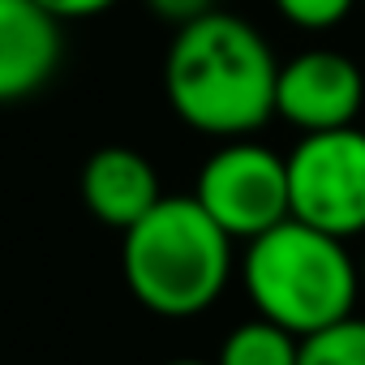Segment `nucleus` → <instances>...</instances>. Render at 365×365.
Instances as JSON below:
<instances>
[{
	"label": "nucleus",
	"mask_w": 365,
	"mask_h": 365,
	"mask_svg": "<svg viewBox=\"0 0 365 365\" xmlns=\"http://www.w3.org/2000/svg\"><path fill=\"white\" fill-rule=\"evenodd\" d=\"M35 5H43L56 22H82V18L108 14L112 5H120V0H35Z\"/></svg>",
	"instance_id": "13"
},
{
	"label": "nucleus",
	"mask_w": 365,
	"mask_h": 365,
	"mask_svg": "<svg viewBox=\"0 0 365 365\" xmlns=\"http://www.w3.org/2000/svg\"><path fill=\"white\" fill-rule=\"evenodd\" d=\"M292 220L314 224L339 241L365 237V129L301 133L288 150Z\"/></svg>",
	"instance_id": "5"
},
{
	"label": "nucleus",
	"mask_w": 365,
	"mask_h": 365,
	"mask_svg": "<svg viewBox=\"0 0 365 365\" xmlns=\"http://www.w3.org/2000/svg\"><path fill=\"white\" fill-rule=\"evenodd\" d=\"M365 112V65L335 48H305L279 65L275 116L297 133L356 125Z\"/></svg>",
	"instance_id": "6"
},
{
	"label": "nucleus",
	"mask_w": 365,
	"mask_h": 365,
	"mask_svg": "<svg viewBox=\"0 0 365 365\" xmlns=\"http://www.w3.org/2000/svg\"><path fill=\"white\" fill-rule=\"evenodd\" d=\"M61 26L35 0H0V103H22L52 82L65 56Z\"/></svg>",
	"instance_id": "7"
},
{
	"label": "nucleus",
	"mask_w": 365,
	"mask_h": 365,
	"mask_svg": "<svg viewBox=\"0 0 365 365\" xmlns=\"http://www.w3.org/2000/svg\"><path fill=\"white\" fill-rule=\"evenodd\" d=\"M356 267H361V297H365V245H361V254H356Z\"/></svg>",
	"instance_id": "15"
},
{
	"label": "nucleus",
	"mask_w": 365,
	"mask_h": 365,
	"mask_svg": "<svg viewBox=\"0 0 365 365\" xmlns=\"http://www.w3.org/2000/svg\"><path fill=\"white\" fill-rule=\"evenodd\" d=\"M279 61L262 31L237 14L211 9L185 26L163 56V95L194 133L232 142L254 138L275 116Z\"/></svg>",
	"instance_id": "1"
},
{
	"label": "nucleus",
	"mask_w": 365,
	"mask_h": 365,
	"mask_svg": "<svg viewBox=\"0 0 365 365\" xmlns=\"http://www.w3.org/2000/svg\"><path fill=\"white\" fill-rule=\"evenodd\" d=\"M78 190H82V207L116 232H129L163 198L155 163L133 146H99L82 163Z\"/></svg>",
	"instance_id": "8"
},
{
	"label": "nucleus",
	"mask_w": 365,
	"mask_h": 365,
	"mask_svg": "<svg viewBox=\"0 0 365 365\" xmlns=\"http://www.w3.org/2000/svg\"><path fill=\"white\" fill-rule=\"evenodd\" d=\"M146 9H150L155 18L172 22V26H185V22H194V18L211 14L215 0H146Z\"/></svg>",
	"instance_id": "12"
},
{
	"label": "nucleus",
	"mask_w": 365,
	"mask_h": 365,
	"mask_svg": "<svg viewBox=\"0 0 365 365\" xmlns=\"http://www.w3.org/2000/svg\"><path fill=\"white\" fill-rule=\"evenodd\" d=\"M215 365H301V335L254 314L224 335Z\"/></svg>",
	"instance_id": "9"
},
{
	"label": "nucleus",
	"mask_w": 365,
	"mask_h": 365,
	"mask_svg": "<svg viewBox=\"0 0 365 365\" xmlns=\"http://www.w3.org/2000/svg\"><path fill=\"white\" fill-rule=\"evenodd\" d=\"M271 5L288 26L318 35V31H335L339 22H348L361 0H271Z\"/></svg>",
	"instance_id": "11"
},
{
	"label": "nucleus",
	"mask_w": 365,
	"mask_h": 365,
	"mask_svg": "<svg viewBox=\"0 0 365 365\" xmlns=\"http://www.w3.org/2000/svg\"><path fill=\"white\" fill-rule=\"evenodd\" d=\"M301 365H365V318L348 314L301 335Z\"/></svg>",
	"instance_id": "10"
},
{
	"label": "nucleus",
	"mask_w": 365,
	"mask_h": 365,
	"mask_svg": "<svg viewBox=\"0 0 365 365\" xmlns=\"http://www.w3.org/2000/svg\"><path fill=\"white\" fill-rule=\"evenodd\" d=\"M241 284L254 314L288 327L292 335L331 327L356 314L361 301V267L348 241L292 215L245 241Z\"/></svg>",
	"instance_id": "3"
},
{
	"label": "nucleus",
	"mask_w": 365,
	"mask_h": 365,
	"mask_svg": "<svg viewBox=\"0 0 365 365\" xmlns=\"http://www.w3.org/2000/svg\"><path fill=\"white\" fill-rule=\"evenodd\" d=\"M120 237L125 288L159 318H194L211 309L237 267V241L202 211L194 194H163Z\"/></svg>",
	"instance_id": "2"
},
{
	"label": "nucleus",
	"mask_w": 365,
	"mask_h": 365,
	"mask_svg": "<svg viewBox=\"0 0 365 365\" xmlns=\"http://www.w3.org/2000/svg\"><path fill=\"white\" fill-rule=\"evenodd\" d=\"M163 365H215V361H194V356H180V361H163Z\"/></svg>",
	"instance_id": "14"
},
{
	"label": "nucleus",
	"mask_w": 365,
	"mask_h": 365,
	"mask_svg": "<svg viewBox=\"0 0 365 365\" xmlns=\"http://www.w3.org/2000/svg\"><path fill=\"white\" fill-rule=\"evenodd\" d=\"M194 198L232 241L245 245L292 215L288 155H279L254 138L220 142L207 155V163L198 168Z\"/></svg>",
	"instance_id": "4"
}]
</instances>
